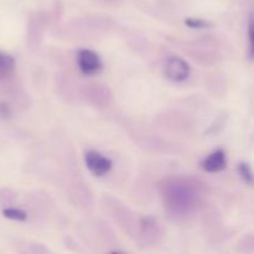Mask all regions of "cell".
I'll return each instance as SVG.
<instances>
[{
    "label": "cell",
    "instance_id": "obj_10",
    "mask_svg": "<svg viewBox=\"0 0 254 254\" xmlns=\"http://www.w3.org/2000/svg\"><path fill=\"white\" fill-rule=\"evenodd\" d=\"M186 26L191 27V29H205V27H208V22L205 21V20L201 19H195V17H190V19L185 20Z\"/></svg>",
    "mask_w": 254,
    "mask_h": 254
},
{
    "label": "cell",
    "instance_id": "obj_8",
    "mask_svg": "<svg viewBox=\"0 0 254 254\" xmlns=\"http://www.w3.org/2000/svg\"><path fill=\"white\" fill-rule=\"evenodd\" d=\"M2 215L5 216L9 220H14V221H25L27 218V215L25 211L20 210V208H14V207H9L5 208L2 211Z\"/></svg>",
    "mask_w": 254,
    "mask_h": 254
},
{
    "label": "cell",
    "instance_id": "obj_5",
    "mask_svg": "<svg viewBox=\"0 0 254 254\" xmlns=\"http://www.w3.org/2000/svg\"><path fill=\"white\" fill-rule=\"evenodd\" d=\"M227 165V158L223 149H216L202 159L200 166L206 173H220Z\"/></svg>",
    "mask_w": 254,
    "mask_h": 254
},
{
    "label": "cell",
    "instance_id": "obj_6",
    "mask_svg": "<svg viewBox=\"0 0 254 254\" xmlns=\"http://www.w3.org/2000/svg\"><path fill=\"white\" fill-rule=\"evenodd\" d=\"M15 69V60L9 54L0 51V79L11 76Z\"/></svg>",
    "mask_w": 254,
    "mask_h": 254
},
{
    "label": "cell",
    "instance_id": "obj_9",
    "mask_svg": "<svg viewBox=\"0 0 254 254\" xmlns=\"http://www.w3.org/2000/svg\"><path fill=\"white\" fill-rule=\"evenodd\" d=\"M248 40H250V57L254 60V12L248 20Z\"/></svg>",
    "mask_w": 254,
    "mask_h": 254
},
{
    "label": "cell",
    "instance_id": "obj_3",
    "mask_svg": "<svg viewBox=\"0 0 254 254\" xmlns=\"http://www.w3.org/2000/svg\"><path fill=\"white\" fill-rule=\"evenodd\" d=\"M84 163L87 169L96 176L107 175L113 168L111 159L96 150H89L84 154Z\"/></svg>",
    "mask_w": 254,
    "mask_h": 254
},
{
    "label": "cell",
    "instance_id": "obj_2",
    "mask_svg": "<svg viewBox=\"0 0 254 254\" xmlns=\"http://www.w3.org/2000/svg\"><path fill=\"white\" fill-rule=\"evenodd\" d=\"M77 64H78L79 71L86 76H93V74L99 73L103 68V64H102L99 55L88 49L79 50L77 54Z\"/></svg>",
    "mask_w": 254,
    "mask_h": 254
},
{
    "label": "cell",
    "instance_id": "obj_11",
    "mask_svg": "<svg viewBox=\"0 0 254 254\" xmlns=\"http://www.w3.org/2000/svg\"><path fill=\"white\" fill-rule=\"evenodd\" d=\"M10 116V108L7 104L0 103V117L2 118H6V117Z\"/></svg>",
    "mask_w": 254,
    "mask_h": 254
},
{
    "label": "cell",
    "instance_id": "obj_4",
    "mask_svg": "<svg viewBox=\"0 0 254 254\" xmlns=\"http://www.w3.org/2000/svg\"><path fill=\"white\" fill-rule=\"evenodd\" d=\"M164 72L168 79L171 82H180L186 81L191 73V68L186 61H184L180 57H170L166 61L165 67H164Z\"/></svg>",
    "mask_w": 254,
    "mask_h": 254
},
{
    "label": "cell",
    "instance_id": "obj_7",
    "mask_svg": "<svg viewBox=\"0 0 254 254\" xmlns=\"http://www.w3.org/2000/svg\"><path fill=\"white\" fill-rule=\"evenodd\" d=\"M238 174H240L241 179H242L246 184H248V185H254V174L252 168L250 166V164H238Z\"/></svg>",
    "mask_w": 254,
    "mask_h": 254
},
{
    "label": "cell",
    "instance_id": "obj_1",
    "mask_svg": "<svg viewBox=\"0 0 254 254\" xmlns=\"http://www.w3.org/2000/svg\"><path fill=\"white\" fill-rule=\"evenodd\" d=\"M189 184L178 183L169 184L166 186V206L174 210L175 213H185L190 211L198 200V192L193 190Z\"/></svg>",
    "mask_w": 254,
    "mask_h": 254
}]
</instances>
